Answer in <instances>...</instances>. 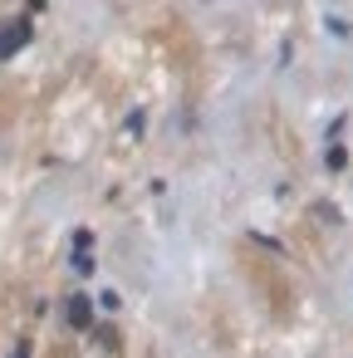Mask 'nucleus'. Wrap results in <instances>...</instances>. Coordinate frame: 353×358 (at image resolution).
Masks as SVG:
<instances>
[{"instance_id":"f257e3e1","label":"nucleus","mask_w":353,"mask_h":358,"mask_svg":"<svg viewBox=\"0 0 353 358\" xmlns=\"http://www.w3.org/2000/svg\"><path fill=\"white\" fill-rule=\"evenodd\" d=\"M15 358H25V348H20V353H15Z\"/></svg>"}]
</instances>
